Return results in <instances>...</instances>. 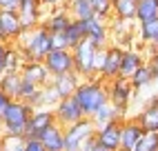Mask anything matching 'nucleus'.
<instances>
[{
  "label": "nucleus",
  "mask_w": 158,
  "mask_h": 151,
  "mask_svg": "<svg viewBox=\"0 0 158 151\" xmlns=\"http://www.w3.org/2000/svg\"><path fill=\"white\" fill-rule=\"evenodd\" d=\"M71 98L78 102V107H80V111L85 113V118H91L102 104L109 102L107 100V82L102 78H98V76L82 78Z\"/></svg>",
  "instance_id": "obj_1"
},
{
  "label": "nucleus",
  "mask_w": 158,
  "mask_h": 151,
  "mask_svg": "<svg viewBox=\"0 0 158 151\" xmlns=\"http://www.w3.org/2000/svg\"><path fill=\"white\" fill-rule=\"evenodd\" d=\"M14 45L18 47V51L23 53L25 60H36V62H43L45 56L51 51L49 31L43 25H38L34 29H25Z\"/></svg>",
  "instance_id": "obj_2"
},
{
  "label": "nucleus",
  "mask_w": 158,
  "mask_h": 151,
  "mask_svg": "<svg viewBox=\"0 0 158 151\" xmlns=\"http://www.w3.org/2000/svg\"><path fill=\"white\" fill-rule=\"evenodd\" d=\"M31 116V107L23 100H11L7 104V109L0 116V133L2 136H23L25 138V129L27 120Z\"/></svg>",
  "instance_id": "obj_3"
},
{
  "label": "nucleus",
  "mask_w": 158,
  "mask_h": 151,
  "mask_svg": "<svg viewBox=\"0 0 158 151\" xmlns=\"http://www.w3.org/2000/svg\"><path fill=\"white\" fill-rule=\"evenodd\" d=\"M94 133H96V124L91 122V118H82L69 127H62L65 151H82V147L94 138Z\"/></svg>",
  "instance_id": "obj_4"
},
{
  "label": "nucleus",
  "mask_w": 158,
  "mask_h": 151,
  "mask_svg": "<svg viewBox=\"0 0 158 151\" xmlns=\"http://www.w3.org/2000/svg\"><path fill=\"white\" fill-rule=\"evenodd\" d=\"M71 51L73 58V73H78L80 78H94V58H96V47L91 45L89 40H80Z\"/></svg>",
  "instance_id": "obj_5"
},
{
  "label": "nucleus",
  "mask_w": 158,
  "mask_h": 151,
  "mask_svg": "<svg viewBox=\"0 0 158 151\" xmlns=\"http://www.w3.org/2000/svg\"><path fill=\"white\" fill-rule=\"evenodd\" d=\"M134 98V87L129 84V80L125 78H114L107 82V100L116 107V109H120L123 113L127 111V107Z\"/></svg>",
  "instance_id": "obj_6"
},
{
  "label": "nucleus",
  "mask_w": 158,
  "mask_h": 151,
  "mask_svg": "<svg viewBox=\"0 0 158 151\" xmlns=\"http://www.w3.org/2000/svg\"><path fill=\"white\" fill-rule=\"evenodd\" d=\"M82 25H85V40H89L96 49H105L109 45V22L107 20H102L98 16H91L87 20H82Z\"/></svg>",
  "instance_id": "obj_7"
},
{
  "label": "nucleus",
  "mask_w": 158,
  "mask_h": 151,
  "mask_svg": "<svg viewBox=\"0 0 158 151\" xmlns=\"http://www.w3.org/2000/svg\"><path fill=\"white\" fill-rule=\"evenodd\" d=\"M43 2L40 0H18L16 16L20 20L23 29H34L43 22Z\"/></svg>",
  "instance_id": "obj_8"
},
{
  "label": "nucleus",
  "mask_w": 158,
  "mask_h": 151,
  "mask_svg": "<svg viewBox=\"0 0 158 151\" xmlns=\"http://www.w3.org/2000/svg\"><path fill=\"white\" fill-rule=\"evenodd\" d=\"M45 69L49 71V76L54 78V76H62V73H69L73 71V58H71V51L69 49H51L45 60Z\"/></svg>",
  "instance_id": "obj_9"
},
{
  "label": "nucleus",
  "mask_w": 158,
  "mask_h": 151,
  "mask_svg": "<svg viewBox=\"0 0 158 151\" xmlns=\"http://www.w3.org/2000/svg\"><path fill=\"white\" fill-rule=\"evenodd\" d=\"M54 120H56V124H60V127H69V124H73V122H78V120H82L85 118V113L80 111V107H78V102L71 98H60L58 100V104L54 107Z\"/></svg>",
  "instance_id": "obj_10"
},
{
  "label": "nucleus",
  "mask_w": 158,
  "mask_h": 151,
  "mask_svg": "<svg viewBox=\"0 0 158 151\" xmlns=\"http://www.w3.org/2000/svg\"><path fill=\"white\" fill-rule=\"evenodd\" d=\"M54 111L51 109H45V107H40V109H31V116L27 120V129H25V138H38L40 131H45L49 124H54Z\"/></svg>",
  "instance_id": "obj_11"
},
{
  "label": "nucleus",
  "mask_w": 158,
  "mask_h": 151,
  "mask_svg": "<svg viewBox=\"0 0 158 151\" xmlns=\"http://www.w3.org/2000/svg\"><path fill=\"white\" fill-rule=\"evenodd\" d=\"M23 25L16 16V11H0V40L7 45H14L23 34Z\"/></svg>",
  "instance_id": "obj_12"
},
{
  "label": "nucleus",
  "mask_w": 158,
  "mask_h": 151,
  "mask_svg": "<svg viewBox=\"0 0 158 151\" xmlns=\"http://www.w3.org/2000/svg\"><path fill=\"white\" fill-rule=\"evenodd\" d=\"M120 56H123V49H120L118 45H107V47H105V60H102V69H100V73H98V78H102L105 82L118 78Z\"/></svg>",
  "instance_id": "obj_13"
},
{
  "label": "nucleus",
  "mask_w": 158,
  "mask_h": 151,
  "mask_svg": "<svg viewBox=\"0 0 158 151\" xmlns=\"http://www.w3.org/2000/svg\"><path fill=\"white\" fill-rule=\"evenodd\" d=\"M120 122L123 120H116V122H107V124H102V127H96L94 138H96L105 149L118 151L120 149Z\"/></svg>",
  "instance_id": "obj_14"
},
{
  "label": "nucleus",
  "mask_w": 158,
  "mask_h": 151,
  "mask_svg": "<svg viewBox=\"0 0 158 151\" xmlns=\"http://www.w3.org/2000/svg\"><path fill=\"white\" fill-rule=\"evenodd\" d=\"M20 76H23V80L36 84V87H45V84L51 82V76L45 69V64L36 60H25L23 67H20Z\"/></svg>",
  "instance_id": "obj_15"
},
{
  "label": "nucleus",
  "mask_w": 158,
  "mask_h": 151,
  "mask_svg": "<svg viewBox=\"0 0 158 151\" xmlns=\"http://www.w3.org/2000/svg\"><path fill=\"white\" fill-rule=\"evenodd\" d=\"M145 129L136 122V118H123L120 122V149L123 151H131L136 142L143 138Z\"/></svg>",
  "instance_id": "obj_16"
},
{
  "label": "nucleus",
  "mask_w": 158,
  "mask_h": 151,
  "mask_svg": "<svg viewBox=\"0 0 158 151\" xmlns=\"http://www.w3.org/2000/svg\"><path fill=\"white\" fill-rule=\"evenodd\" d=\"M136 122H138L145 131H158V93L152 96V98L147 100V104L138 111Z\"/></svg>",
  "instance_id": "obj_17"
},
{
  "label": "nucleus",
  "mask_w": 158,
  "mask_h": 151,
  "mask_svg": "<svg viewBox=\"0 0 158 151\" xmlns=\"http://www.w3.org/2000/svg\"><path fill=\"white\" fill-rule=\"evenodd\" d=\"M69 14H67V9L65 7H51V11H49V16H45L43 18V25L49 34H62L65 31V27L69 25Z\"/></svg>",
  "instance_id": "obj_18"
},
{
  "label": "nucleus",
  "mask_w": 158,
  "mask_h": 151,
  "mask_svg": "<svg viewBox=\"0 0 158 151\" xmlns=\"http://www.w3.org/2000/svg\"><path fill=\"white\" fill-rule=\"evenodd\" d=\"M80 80L82 78L78 73L69 71V73H62V76H54V78H51V87L56 89L58 98H69V96H73V91H76V87L80 84Z\"/></svg>",
  "instance_id": "obj_19"
},
{
  "label": "nucleus",
  "mask_w": 158,
  "mask_h": 151,
  "mask_svg": "<svg viewBox=\"0 0 158 151\" xmlns=\"http://www.w3.org/2000/svg\"><path fill=\"white\" fill-rule=\"evenodd\" d=\"M145 62L143 53L140 51H134V49H123V56H120V69H118V78L129 80L134 71Z\"/></svg>",
  "instance_id": "obj_20"
},
{
  "label": "nucleus",
  "mask_w": 158,
  "mask_h": 151,
  "mask_svg": "<svg viewBox=\"0 0 158 151\" xmlns=\"http://www.w3.org/2000/svg\"><path fill=\"white\" fill-rule=\"evenodd\" d=\"M138 38L152 53H158V18L138 22Z\"/></svg>",
  "instance_id": "obj_21"
},
{
  "label": "nucleus",
  "mask_w": 158,
  "mask_h": 151,
  "mask_svg": "<svg viewBox=\"0 0 158 151\" xmlns=\"http://www.w3.org/2000/svg\"><path fill=\"white\" fill-rule=\"evenodd\" d=\"M38 140L43 142V147L47 151H65V145H62V127L60 124H49L45 131L38 133Z\"/></svg>",
  "instance_id": "obj_22"
},
{
  "label": "nucleus",
  "mask_w": 158,
  "mask_h": 151,
  "mask_svg": "<svg viewBox=\"0 0 158 151\" xmlns=\"http://www.w3.org/2000/svg\"><path fill=\"white\" fill-rule=\"evenodd\" d=\"M62 7L67 9V14L71 20H87L94 16V9L89 0H65Z\"/></svg>",
  "instance_id": "obj_23"
},
{
  "label": "nucleus",
  "mask_w": 158,
  "mask_h": 151,
  "mask_svg": "<svg viewBox=\"0 0 158 151\" xmlns=\"http://www.w3.org/2000/svg\"><path fill=\"white\" fill-rule=\"evenodd\" d=\"M20 87H23V76L20 71H5L2 78H0V89H2L11 100H18Z\"/></svg>",
  "instance_id": "obj_24"
},
{
  "label": "nucleus",
  "mask_w": 158,
  "mask_h": 151,
  "mask_svg": "<svg viewBox=\"0 0 158 151\" xmlns=\"http://www.w3.org/2000/svg\"><path fill=\"white\" fill-rule=\"evenodd\" d=\"M123 118H125V113H123L120 109H116V107H114L111 102H107V104H102L100 109L91 116V122L96 124V127H102V124H107V122L123 120Z\"/></svg>",
  "instance_id": "obj_25"
},
{
  "label": "nucleus",
  "mask_w": 158,
  "mask_h": 151,
  "mask_svg": "<svg viewBox=\"0 0 158 151\" xmlns=\"http://www.w3.org/2000/svg\"><path fill=\"white\" fill-rule=\"evenodd\" d=\"M154 18H158V0H136V11H134L136 22H145V20Z\"/></svg>",
  "instance_id": "obj_26"
},
{
  "label": "nucleus",
  "mask_w": 158,
  "mask_h": 151,
  "mask_svg": "<svg viewBox=\"0 0 158 151\" xmlns=\"http://www.w3.org/2000/svg\"><path fill=\"white\" fill-rule=\"evenodd\" d=\"M62 36H65L67 49H73L80 40H85V25H82V20H69V25L65 27Z\"/></svg>",
  "instance_id": "obj_27"
},
{
  "label": "nucleus",
  "mask_w": 158,
  "mask_h": 151,
  "mask_svg": "<svg viewBox=\"0 0 158 151\" xmlns=\"http://www.w3.org/2000/svg\"><path fill=\"white\" fill-rule=\"evenodd\" d=\"M129 84L134 87V91H143V89H149L154 84V76L149 71V67H147V62H143L138 69L134 71V76L129 78Z\"/></svg>",
  "instance_id": "obj_28"
},
{
  "label": "nucleus",
  "mask_w": 158,
  "mask_h": 151,
  "mask_svg": "<svg viewBox=\"0 0 158 151\" xmlns=\"http://www.w3.org/2000/svg\"><path fill=\"white\" fill-rule=\"evenodd\" d=\"M134 11H136L134 0H111V18L134 20Z\"/></svg>",
  "instance_id": "obj_29"
},
{
  "label": "nucleus",
  "mask_w": 158,
  "mask_h": 151,
  "mask_svg": "<svg viewBox=\"0 0 158 151\" xmlns=\"http://www.w3.org/2000/svg\"><path fill=\"white\" fill-rule=\"evenodd\" d=\"M23 53L18 51L16 45H9L7 47V56H5V71H20V67H23Z\"/></svg>",
  "instance_id": "obj_30"
},
{
  "label": "nucleus",
  "mask_w": 158,
  "mask_h": 151,
  "mask_svg": "<svg viewBox=\"0 0 158 151\" xmlns=\"http://www.w3.org/2000/svg\"><path fill=\"white\" fill-rule=\"evenodd\" d=\"M58 93H56V89L51 87V82L49 84H45V87H40V98H38V109L40 107H45V109H54V107L58 104Z\"/></svg>",
  "instance_id": "obj_31"
},
{
  "label": "nucleus",
  "mask_w": 158,
  "mask_h": 151,
  "mask_svg": "<svg viewBox=\"0 0 158 151\" xmlns=\"http://www.w3.org/2000/svg\"><path fill=\"white\" fill-rule=\"evenodd\" d=\"M131 151H158V133L156 131H145L143 138L136 142Z\"/></svg>",
  "instance_id": "obj_32"
},
{
  "label": "nucleus",
  "mask_w": 158,
  "mask_h": 151,
  "mask_svg": "<svg viewBox=\"0 0 158 151\" xmlns=\"http://www.w3.org/2000/svg\"><path fill=\"white\" fill-rule=\"evenodd\" d=\"M89 2H91V9H94V16H98V18L109 22V18H111V0H89Z\"/></svg>",
  "instance_id": "obj_33"
},
{
  "label": "nucleus",
  "mask_w": 158,
  "mask_h": 151,
  "mask_svg": "<svg viewBox=\"0 0 158 151\" xmlns=\"http://www.w3.org/2000/svg\"><path fill=\"white\" fill-rule=\"evenodd\" d=\"M23 147H25L23 136H2V142H0V151H23Z\"/></svg>",
  "instance_id": "obj_34"
},
{
  "label": "nucleus",
  "mask_w": 158,
  "mask_h": 151,
  "mask_svg": "<svg viewBox=\"0 0 158 151\" xmlns=\"http://www.w3.org/2000/svg\"><path fill=\"white\" fill-rule=\"evenodd\" d=\"M23 151H47V149L43 147V142H40L38 138H25V147H23Z\"/></svg>",
  "instance_id": "obj_35"
},
{
  "label": "nucleus",
  "mask_w": 158,
  "mask_h": 151,
  "mask_svg": "<svg viewBox=\"0 0 158 151\" xmlns=\"http://www.w3.org/2000/svg\"><path fill=\"white\" fill-rule=\"evenodd\" d=\"M49 40H51V49H67V42L62 34H49Z\"/></svg>",
  "instance_id": "obj_36"
},
{
  "label": "nucleus",
  "mask_w": 158,
  "mask_h": 151,
  "mask_svg": "<svg viewBox=\"0 0 158 151\" xmlns=\"http://www.w3.org/2000/svg\"><path fill=\"white\" fill-rule=\"evenodd\" d=\"M147 67H149V71L154 76V82L158 84V53H152V58L147 60Z\"/></svg>",
  "instance_id": "obj_37"
},
{
  "label": "nucleus",
  "mask_w": 158,
  "mask_h": 151,
  "mask_svg": "<svg viewBox=\"0 0 158 151\" xmlns=\"http://www.w3.org/2000/svg\"><path fill=\"white\" fill-rule=\"evenodd\" d=\"M102 60H105V49H98L96 51V58H94V73H100V69H102Z\"/></svg>",
  "instance_id": "obj_38"
},
{
  "label": "nucleus",
  "mask_w": 158,
  "mask_h": 151,
  "mask_svg": "<svg viewBox=\"0 0 158 151\" xmlns=\"http://www.w3.org/2000/svg\"><path fill=\"white\" fill-rule=\"evenodd\" d=\"M82 151H109V149H105V147H102V145L98 142L96 138H91L89 142H87L85 147H82Z\"/></svg>",
  "instance_id": "obj_39"
},
{
  "label": "nucleus",
  "mask_w": 158,
  "mask_h": 151,
  "mask_svg": "<svg viewBox=\"0 0 158 151\" xmlns=\"http://www.w3.org/2000/svg\"><path fill=\"white\" fill-rule=\"evenodd\" d=\"M18 0H0V11H16Z\"/></svg>",
  "instance_id": "obj_40"
},
{
  "label": "nucleus",
  "mask_w": 158,
  "mask_h": 151,
  "mask_svg": "<svg viewBox=\"0 0 158 151\" xmlns=\"http://www.w3.org/2000/svg\"><path fill=\"white\" fill-rule=\"evenodd\" d=\"M7 42L0 40V73H5V56H7Z\"/></svg>",
  "instance_id": "obj_41"
},
{
  "label": "nucleus",
  "mask_w": 158,
  "mask_h": 151,
  "mask_svg": "<svg viewBox=\"0 0 158 151\" xmlns=\"http://www.w3.org/2000/svg\"><path fill=\"white\" fill-rule=\"evenodd\" d=\"M9 102H11V98H9V96L2 91V89H0V116H2V111L7 109V104Z\"/></svg>",
  "instance_id": "obj_42"
},
{
  "label": "nucleus",
  "mask_w": 158,
  "mask_h": 151,
  "mask_svg": "<svg viewBox=\"0 0 158 151\" xmlns=\"http://www.w3.org/2000/svg\"><path fill=\"white\" fill-rule=\"evenodd\" d=\"M40 2H43L45 7H62L65 0H40Z\"/></svg>",
  "instance_id": "obj_43"
},
{
  "label": "nucleus",
  "mask_w": 158,
  "mask_h": 151,
  "mask_svg": "<svg viewBox=\"0 0 158 151\" xmlns=\"http://www.w3.org/2000/svg\"><path fill=\"white\" fill-rule=\"evenodd\" d=\"M0 142H2V133H0Z\"/></svg>",
  "instance_id": "obj_44"
},
{
  "label": "nucleus",
  "mask_w": 158,
  "mask_h": 151,
  "mask_svg": "<svg viewBox=\"0 0 158 151\" xmlns=\"http://www.w3.org/2000/svg\"><path fill=\"white\" fill-rule=\"evenodd\" d=\"M118 151H123V149H118Z\"/></svg>",
  "instance_id": "obj_45"
},
{
  "label": "nucleus",
  "mask_w": 158,
  "mask_h": 151,
  "mask_svg": "<svg viewBox=\"0 0 158 151\" xmlns=\"http://www.w3.org/2000/svg\"><path fill=\"white\" fill-rule=\"evenodd\" d=\"M134 2H136V0H134Z\"/></svg>",
  "instance_id": "obj_46"
},
{
  "label": "nucleus",
  "mask_w": 158,
  "mask_h": 151,
  "mask_svg": "<svg viewBox=\"0 0 158 151\" xmlns=\"http://www.w3.org/2000/svg\"><path fill=\"white\" fill-rule=\"evenodd\" d=\"M156 133H158V131H156Z\"/></svg>",
  "instance_id": "obj_47"
}]
</instances>
